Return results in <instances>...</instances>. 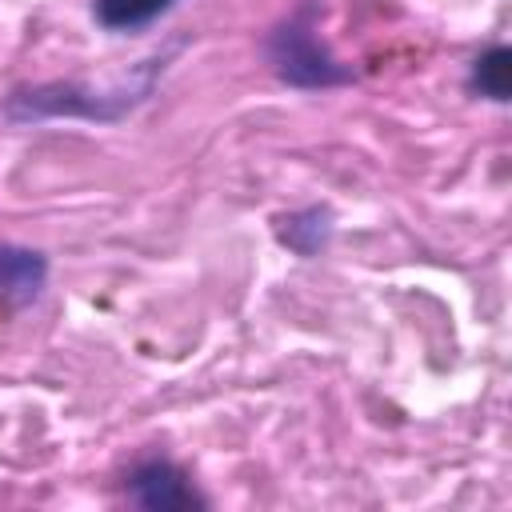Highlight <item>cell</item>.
I'll list each match as a JSON object with an SVG mask.
<instances>
[{
	"mask_svg": "<svg viewBox=\"0 0 512 512\" xmlns=\"http://www.w3.org/2000/svg\"><path fill=\"white\" fill-rule=\"evenodd\" d=\"M272 60H276V72L292 84H304V88H316V84H340L348 80V68H340L324 44L312 36V28H304L300 20H288L276 36H272Z\"/></svg>",
	"mask_w": 512,
	"mask_h": 512,
	"instance_id": "cell-1",
	"label": "cell"
},
{
	"mask_svg": "<svg viewBox=\"0 0 512 512\" xmlns=\"http://www.w3.org/2000/svg\"><path fill=\"white\" fill-rule=\"evenodd\" d=\"M176 0H96V16L108 28H136L168 12Z\"/></svg>",
	"mask_w": 512,
	"mask_h": 512,
	"instance_id": "cell-5",
	"label": "cell"
},
{
	"mask_svg": "<svg viewBox=\"0 0 512 512\" xmlns=\"http://www.w3.org/2000/svg\"><path fill=\"white\" fill-rule=\"evenodd\" d=\"M128 488L136 496V504L152 508V512H180V508H200V496L188 488L184 472L168 460H148L128 476Z\"/></svg>",
	"mask_w": 512,
	"mask_h": 512,
	"instance_id": "cell-2",
	"label": "cell"
},
{
	"mask_svg": "<svg viewBox=\"0 0 512 512\" xmlns=\"http://www.w3.org/2000/svg\"><path fill=\"white\" fill-rule=\"evenodd\" d=\"M44 256L32 248H16V244H0V300L8 308H24L36 300V292L44 288Z\"/></svg>",
	"mask_w": 512,
	"mask_h": 512,
	"instance_id": "cell-3",
	"label": "cell"
},
{
	"mask_svg": "<svg viewBox=\"0 0 512 512\" xmlns=\"http://www.w3.org/2000/svg\"><path fill=\"white\" fill-rule=\"evenodd\" d=\"M8 312H12V308H8V304H4V300H0V324H4V320H8Z\"/></svg>",
	"mask_w": 512,
	"mask_h": 512,
	"instance_id": "cell-6",
	"label": "cell"
},
{
	"mask_svg": "<svg viewBox=\"0 0 512 512\" xmlns=\"http://www.w3.org/2000/svg\"><path fill=\"white\" fill-rule=\"evenodd\" d=\"M472 88L480 96L508 100V92H512V52L508 48H488L472 68Z\"/></svg>",
	"mask_w": 512,
	"mask_h": 512,
	"instance_id": "cell-4",
	"label": "cell"
}]
</instances>
